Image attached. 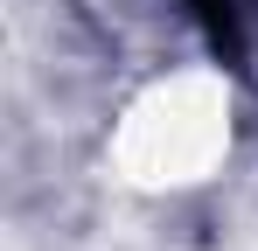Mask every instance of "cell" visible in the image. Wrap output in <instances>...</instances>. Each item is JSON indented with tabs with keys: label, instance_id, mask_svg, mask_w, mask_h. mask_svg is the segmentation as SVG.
I'll list each match as a JSON object with an SVG mask.
<instances>
[{
	"label": "cell",
	"instance_id": "obj_1",
	"mask_svg": "<svg viewBox=\"0 0 258 251\" xmlns=\"http://www.w3.org/2000/svg\"><path fill=\"white\" fill-rule=\"evenodd\" d=\"M196 14H203V28L223 56H237V14H230V0H196Z\"/></svg>",
	"mask_w": 258,
	"mask_h": 251
}]
</instances>
